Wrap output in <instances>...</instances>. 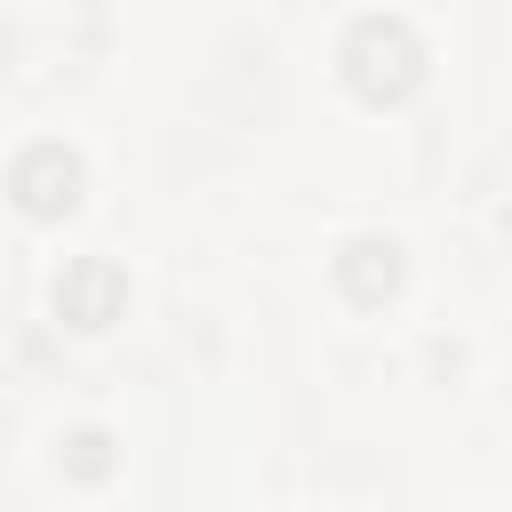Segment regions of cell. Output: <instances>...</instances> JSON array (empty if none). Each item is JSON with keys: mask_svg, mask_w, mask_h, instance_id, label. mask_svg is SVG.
<instances>
[{"mask_svg": "<svg viewBox=\"0 0 512 512\" xmlns=\"http://www.w3.org/2000/svg\"><path fill=\"white\" fill-rule=\"evenodd\" d=\"M336 64H344V88L360 96V104H408L416 88H424V32L408 24V16H360L352 32H344V48H336Z\"/></svg>", "mask_w": 512, "mask_h": 512, "instance_id": "cell-1", "label": "cell"}, {"mask_svg": "<svg viewBox=\"0 0 512 512\" xmlns=\"http://www.w3.org/2000/svg\"><path fill=\"white\" fill-rule=\"evenodd\" d=\"M80 192H88V160H80L72 144H56V136H40V144H24V152L8 160V200H16L32 224H64V216L80 208Z\"/></svg>", "mask_w": 512, "mask_h": 512, "instance_id": "cell-2", "label": "cell"}, {"mask_svg": "<svg viewBox=\"0 0 512 512\" xmlns=\"http://www.w3.org/2000/svg\"><path fill=\"white\" fill-rule=\"evenodd\" d=\"M120 312H128V272H120L112 256H72V264L56 272V320H64V328L96 336V328H112Z\"/></svg>", "mask_w": 512, "mask_h": 512, "instance_id": "cell-3", "label": "cell"}, {"mask_svg": "<svg viewBox=\"0 0 512 512\" xmlns=\"http://www.w3.org/2000/svg\"><path fill=\"white\" fill-rule=\"evenodd\" d=\"M400 280H408V264H400V240H384V232H360V240H344V248H336V288H344V304L376 312V304H392V296H400Z\"/></svg>", "mask_w": 512, "mask_h": 512, "instance_id": "cell-4", "label": "cell"}, {"mask_svg": "<svg viewBox=\"0 0 512 512\" xmlns=\"http://www.w3.org/2000/svg\"><path fill=\"white\" fill-rule=\"evenodd\" d=\"M56 464H64L72 480H88V488H96V480H112V464H120V440H112L104 424H72V432L56 440Z\"/></svg>", "mask_w": 512, "mask_h": 512, "instance_id": "cell-5", "label": "cell"}]
</instances>
